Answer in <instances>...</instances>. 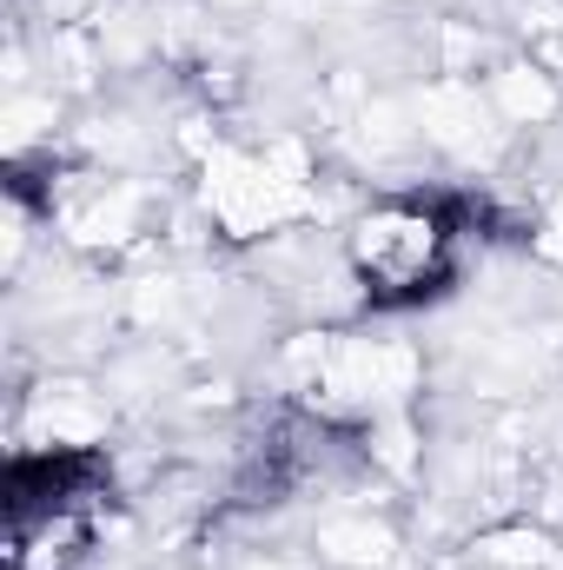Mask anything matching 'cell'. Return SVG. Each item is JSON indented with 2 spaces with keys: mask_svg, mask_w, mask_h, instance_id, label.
I'll return each mask as SVG.
<instances>
[{
  "mask_svg": "<svg viewBox=\"0 0 563 570\" xmlns=\"http://www.w3.org/2000/svg\"><path fill=\"white\" fill-rule=\"evenodd\" d=\"M471 206L437 199V193H392L372 199L352 233H345V266L365 305L378 312H412L424 298L451 292L457 279V246H464Z\"/></svg>",
  "mask_w": 563,
  "mask_h": 570,
  "instance_id": "1",
  "label": "cell"
}]
</instances>
